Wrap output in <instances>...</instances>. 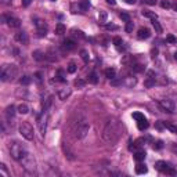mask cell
<instances>
[{
  "label": "cell",
  "instance_id": "obj_1",
  "mask_svg": "<svg viewBox=\"0 0 177 177\" xmlns=\"http://www.w3.org/2000/svg\"><path fill=\"white\" fill-rule=\"evenodd\" d=\"M122 134V125L118 119H109L103 130V138L108 144H115Z\"/></svg>",
  "mask_w": 177,
  "mask_h": 177
},
{
  "label": "cell",
  "instance_id": "obj_2",
  "mask_svg": "<svg viewBox=\"0 0 177 177\" xmlns=\"http://www.w3.org/2000/svg\"><path fill=\"white\" fill-rule=\"evenodd\" d=\"M10 155L13 156L15 161H20V162H21L22 159L28 155V151H26V148L22 145V144L14 141L10 145Z\"/></svg>",
  "mask_w": 177,
  "mask_h": 177
},
{
  "label": "cell",
  "instance_id": "obj_3",
  "mask_svg": "<svg viewBox=\"0 0 177 177\" xmlns=\"http://www.w3.org/2000/svg\"><path fill=\"white\" fill-rule=\"evenodd\" d=\"M89 130H90V125L86 120H80V122H78L76 125L73 126V130H72L73 137L78 138V140H82V138H84L87 136Z\"/></svg>",
  "mask_w": 177,
  "mask_h": 177
},
{
  "label": "cell",
  "instance_id": "obj_4",
  "mask_svg": "<svg viewBox=\"0 0 177 177\" xmlns=\"http://www.w3.org/2000/svg\"><path fill=\"white\" fill-rule=\"evenodd\" d=\"M17 75H18L17 66H14V65H6V66H3V69H1L0 79H1V82H10V80H14V78H15Z\"/></svg>",
  "mask_w": 177,
  "mask_h": 177
},
{
  "label": "cell",
  "instance_id": "obj_5",
  "mask_svg": "<svg viewBox=\"0 0 177 177\" xmlns=\"http://www.w3.org/2000/svg\"><path fill=\"white\" fill-rule=\"evenodd\" d=\"M47 120H49V111L43 108L42 114L38 116V127H39V132H40L42 137H44L46 130H47Z\"/></svg>",
  "mask_w": 177,
  "mask_h": 177
},
{
  "label": "cell",
  "instance_id": "obj_6",
  "mask_svg": "<svg viewBox=\"0 0 177 177\" xmlns=\"http://www.w3.org/2000/svg\"><path fill=\"white\" fill-rule=\"evenodd\" d=\"M20 134L25 138V140H33V127H32L28 122H22L20 125Z\"/></svg>",
  "mask_w": 177,
  "mask_h": 177
},
{
  "label": "cell",
  "instance_id": "obj_7",
  "mask_svg": "<svg viewBox=\"0 0 177 177\" xmlns=\"http://www.w3.org/2000/svg\"><path fill=\"white\" fill-rule=\"evenodd\" d=\"M21 163H22V166H24V169H25L28 173H31V174L36 173V163H35V159H33L29 154L22 159Z\"/></svg>",
  "mask_w": 177,
  "mask_h": 177
},
{
  "label": "cell",
  "instance_id": "obj_8",
  "mask_svg": "<svg viewBox=\"0 0 177 177\" xmlns=\"http://www.w3.org/2000/svg\"><path fill=\"white\" fill-rule=\"evenodd\" d=\"M155 167L159 170V172L166 173V174H170V176H174V174H176V170H174L173 167L169 166L165 161H158V162L155 163Z\"/></svg>",
  "mask_w": 177,
  "mask_h": 177
},
{
  "label": "cell",
  "instance_id": "obj_9",
  "mask_svg": "<svg viewBox=\"0 0 177 177\" xmlns=\"http://www.w3.org/2000/svg\"><path fill=\"white\" fill-rule=\"evenodd\" d=\"M159 105H161V108L165 111V112H174V109H176V105L174 103L170 100V98H163V100H161L159 101Z\"/></svg>",
  "mask_w": 177,
  "mask_h": 177
},
{
  "label": "cell",
  "instance_id": "obj_10",
  "mask_svg": "<svg viewBox=\"0 0 177 177\" xmlns=\"http://www.w3.org/2000/svg\"><path fill=\"white\" fill-rule=\"evenodd\" d=\"M35 25H36V28H38L39 36H46V33H47V24L43 21V20H36Z\"/></svg>",
  "mask_w": 177,
  "mask_h": 177
},
{
  "label": "cell",
  "instance_id": "obj_11",
  "mask_svg": "<svg viewBox=\"0 0 177 177\" xmlns=\"http://www.w3.org/2000/svg\"><path fill=\"white\" fill-rule=\"evenodd\" d=\"M63 49L66 50V51H72L76 49V43L73 42L72 39H65L63 42Z\"/></svg>",
  "mask_w": 177,
  "mask_h": 177
},
{
  "label": "cell",
  "instance_id": "obj_12",
  "mask_svg": "<svg viewBox=\"0 0 177 177\" xmlns=\"http://www.w3.org/2000/svg\"><path fill=\"white\" fill-rule=\"evenodd\" d=\"M151 36V32L148 28H140L138 32H137V38L140 39V40H144V39H148Z\"/></svg>",
  "mask_w": 177,
  "mask_h": 177
},
{
  "label": "cell",
  "instance_id": "obj_13",
  "mask_svg": "<svg viewBox=\"0 0 177 177\" xmlns=\"http://www.w3.org/2000/svg\"><path fill=\"white\" fill-rule=\"evenodd\" d=\"M71 94H72V90L66 87V89H61V90H58L57 95H58V98H60V100L65 101V100H66V98H68V97H69Z\"/></svg>",
  "mask_w": 177,
  "mask_h": 177
},
{
  "label": "cell",
  "instance_id": "obj_14",
  "mask_svg": "<svg viewBox=\"0 0 177 177\" xmlns=\"http://www.w3.org/2000/svg\"><path fill=\"white\" fill-rule=\"evenodd\" d=\"M14 116H15V107L14 105H9L6 108V118H7V120L10 123H11V120L14 119Z\"/></svg>",
  "mask_w": 177,
  "mask_h": 177
},
{
  "label": "cell",
  "instance_id": "obj_15",
  "mask_svg": "<svg viewBox=\"0 0 177 177\" xmlns=\"http://www.w3.org/2000/svg\"><path fill=\"white\" fill-rule=\"evenodd\" d=\"M15 40H17V42H20V43H22V44H28V42H29L28 35H26L25 32H18V33L15 35Z\"/></svg>",
  "mask_w": 177,
  "mask_h": 177
},
{
  "label": "cell",
  "instance_id": "obj_16",
  "mask_svg": "<svg viewBox=\"0 0 177 177\" xmlns=\"http://www.w3.org/2000/svg\"><path fill=\"white\" fill-rule=\"evenodd\" d=\"M7 24L10 25L11 28H20V26H21V21H20L18 18H14V17H9Z\"/></svg>",
  "mask_w": 177,
  "mask_h": 177
},
{
  "label": "cell",
  "instance_id": "obj_17",
  "mask_svg": "<svg viewBox=\"0 0 177 177\" xmlns=\"http://www.w3.org/2000/svg\"><path fill=\"white\" fill-rule=\"evenodd\" d=\"M148 75H149V78H148L145 82H144V84H145V87H152V86L155 84V78H154V72H148Z\"/></svg>",
  "mask_w": 177,
  "mask_h": 177
},
{
  "label": "cell",
  "instance_id": "obj_18",
  "mask_svg": "<svg viewBox=\"0 0 177 177\" xmlns=\"http://www.w3.org/2000/svg\"><path fill=\"white\" fill-rule=\"evenodd\" d=\"M148 172V169H147L145 165H143V163H138L137 166H136V173L137 174H144Z\"/></svg>",
  "mask_w": 177,
  "mask_h": 177
},
{
  "label": "cell",
  "instance_id": "obj_19",
  "mask_svg": "<svg viewBox=\"0 0 177 177\" xmlns=\"http://www.w3.org/2000/svg\"><path fill=\"white\" fill-rule=\"evenodd\" d=\"M145 151H137L134 154V159L137 161V162H141V161H144L145 159Z\"/></svg>",
  "mask_w": 177,
  "mask_h": 177
},
{
  "label": "cell",
  "instance_id": "obj_20",
  "mask_svg": "<svg viewBox=\"0 0 177 177\" xmlns=\"http://www.w3.org/2000/svg\"><path fill=\"white\" fill-rule=\"evenodd\" d=\"M143 17H147V18H151V20H156V14L154 11H149V10H143L141 11Z\"/></svg>",
  "mask_w": 177,
  "mask_h": 177
},
{
  "label": "cell",
  "instance_id": "obj_21",
  "mask_svg": "<svg viewBox=\"0 0 177 177\" xmlns=\"http://www.w3.org/2000/svg\"><path fill=\"white\" fill-rule=\"evenodd\" d=\"M148 126H149V123H148V120H147V119H143V120L137 122V127H138L140 130H147V129H148Z\"/></svg>",
  "mask_w": 177,
  "mask_h": 177
},
{
  "label": "cell",
  "instance_id": "obj_22",
  "mask_svg": "<svg viewBox=\"0 0 177 177\" xmlns=\"http://www.w3.org/2000/svg\"><path fill=\"white\" fill-rule=\"evenodd\" d=\"M89 7H90V1H89V0H82V1L79 3V9L83 11V13L89 10Z\"/></svg>",
  "mask_w": 177,
  "mask_h": 177
},
{
  "label": "cell",
  "instance_id": "obj_23",
  "mask_svg": "<svg viewBox=\"0 0 177 177\" xmlns=\"http://www.w3.org/2000/svg\"><path fill=\"white\" fill-rule=\"evenodd\" d=\"M115 75H116V71H115V68H108V69H105V76L111 80V79H114Z\"/></svg>",
  "mask_w": 177,
  "mask_h": 177
},
{
  "label": "cell",
  "instance_id": "obj_24",
  "mask_svg": "<svg viewBox=\"0 0 177 177\" xmlns=\"http://www.w3.org/2000/svg\"><path fill=\"white\" fill-rule=\"evenodd\" d=\"M17 109H18V112L22 114V115H25V114H28V112H29V107H28L26 104H20Z\"/></svg>",
  "mask_w": 177,
  "mask_h": 177
},
{
  "label": "cell",
  "instance_id": "obj_25",
  "mask_svg": "<svg viewBox=\"0 0 177 177\" xmlns=\"http://www.w3.org/2000/svg\"><path fill=\"white\" fill-rule=\"evenodd\" d=\"M33 57H35V60H38V61H42V60H44V58H47V55H46L44 53L39 51V50L33 53Z\"/></svg>",
  "mask_w": 177,
  "mask_h": 177
},
{
  "label": "cell",
  "instance_id": "obj_26",
  "mask_svg": "<svg viewBox=\"0 0 177 177\" xmlns=\"http://www.w3.org/2000/svg\"><path fill=\"white\" fill-rule=\"evenodd\" d=\"M63 148H64V152H65V156H66L68 159H71V161H73V159H75V156H73V152L71 151V149H68V147H65V143H64Z\"/></svg>",
  "mask_w": 177,
  "mask_h": 177
},
{
  "label": "cell",
  "instance_id": "obj_27",
  "mask_svg": "<svg viewBox=\"0 0 177 177\" xmlns=\"http://www.w3.org/2000/svg\"><path fill=\"white\" fill-rule=\"evenodd\" d=\"M55 33L57 35H64L65 33V25L64 24H57V26H55Z\"/></svg>",
  "mask_w": 177,
  "mask_h": 177
},
{
  "label": "cell",
  "instance_id": "obj_28",
  "mask_svg": "<svg viewBox=\"0 0 177 177\" xmlns=\"http://www.w3.org/2000/svg\"><path fill=\"white\" fill-rule=\"evenodd\" d=\"M89 82H90V83H93V84L98 83V76H97V73L91 72L90 75H89Z\"/></svg>",
  "mask_w": 177,
  "mask_h": 177
},
{
  "label": "cell",
  "instance_id": "obj_29",
  "mask_svg": "<svg viewBox=\"0 0 177 177\" xmlns=\"http://www.w3.org/2000/svg\"><path fill=\"white\" fill-rule=\"evenodd\" d=\"M152 26H154V29L156 31V33H162V26H161V24L156 21V20H152Z\"/></svg>",
  "mask_w": 177,
  "mask_h": 177
},
{
  "label": "cell",
  "instance_id": "obj_30",
  "mask_svg": "<svg viewBox=\"0 0 177 177\" xmlns=\"http://www.w3.org/2000/svg\"><path fill=\"white\" fill-rule=\"evenodd\" d=\"M163 125H165V127H166L167 130H170L172 133H174V134H177V126L172 125V123H166V122H163Z\"/></svg>",
  "mask_w": 177,
  "mask_h": 177
},
{
  "label": "cell",
  "instance_id": "obj_31",
  "mask_svg": "<svg viewBox=\"0 0 177 177\" xmlns=\"http://www.w3.org/2000/svg\"><path fill=\"white\" fill-rule=\"evenodd\" d=\"M107 18H108V14H107L105 11H100V14H98V21L101 22V24H104V22H107Z\"/></svg>",
  "mask_w": 177,
  "mask_h": 177
},
{
  "label": "cell",
  "instance_id": "obj_32",
  "mask_svg": "<svg viewBox=\"0 0 177 177\" xmlns=\"http://www.w3.org/2000/svg\"><path fill=\"white\" fill-rule=\"evenodd\" d=\"M73 84H75V87H79V89H82V87H84V86H86V82H84L83 79H75Z\"/></svg>",
  "mask_w": 177,
  "mask_h": 177
},
{
  "label": "cell",
  "instance_id": "obj_33",
  "mask_svg": "<svg viewBox=\"0 0 177 177\" xmlns=\"http://www.w3.org/2000/svg\"><path fill=\"white\" fill-rule=\"evenodd\" d=\"M133 118H134L137 122H140V120H143V119H147L145 116H144V114H141V112H134V114L132 115Z\"/></svg>",
  "mask_w": 177,
  "mask_h": 177
},
{
  "label": "cell",
  "instance_id": "obj_34",
  "mask_svg": "<svg viewBox=\"0 0 177 177\" xmlns=\"http://www.w3.org/2000/svg\"><path fill=\"white\" fill-rule=\"evenodd\" d=\"M166 42L170 43V44H176V43H177V38H176V36H173V35H167V36H166Z\"/></svg>",
  "mask_w": 177,
  "mask_h": 177
},
{
  "label": "cell",
  "instance_id": "obj_35",
  "mask_svg": "<svg viewBox=\"0 0 177 177\" xmlns=\"http://www.w3.org/2000/svg\"><path fill=\"white\" fill-rule=\"evenodd\" d=\"M80 57H82V60L84 63H89V53L86 50H80Z\"/></svg>",
  "mask_w": 177,
  "mask_h": 177
},
{
  "label": "cell",
  "instance_id": "obj_36",
  "mask_svg": "<svg viewBox=\"0 0 177 177\" xmlns=\"http://www.w3.org/2000/svg\"><path fill=\"white\" fill-rule=\"evenodd\" d=\"M76 69H78V66H76V64L75 63H71L68 65V72L69 73H75L76 72Z\"/></svg>",
  "mask_w": 177,
  "mask_h": 177
},
{
  "label": "cell",
  "instance_id": "obj_37",
  "mask_svg": "<svg viewBox=\"0 0 177 177\" xmlns=\"http://www.w3.org/2000/svg\"><path fill=\"white\" fill-rule=\"evenodd\" d=\"M20 83H21V84H29V83H31V78H29V76H26V75H25V76H22L21 79H20Z\"/></svg>",
  "mask_w": 177,
  "mask_h": 177
},
{
  "label": "cell",
  "instance_id": "obj_38",
  "mask_svg": "<svg viewBox=\"0 0 177 177\" xmlns=\"http://www.w3.org/2000/svg\"><path fill=\"white\" fill-rule=\"evenodd\" d=\"M133 28H134V24L132 21H129V22H126V32H133Z\"/></svg>",
  "mask_w": 177,
  "mask_h": 177
},
{
  "label": "cell",
  "instance_id": "obj_39",
  "mask_svg": "<svg viewBox=\"0 0 177 177\" xmlns=\"http://www.w3.org/2000/svg\"><path fill=\"white\" fill-rule=\"evenodd\" d=\"M114 44L116 46V47H120V46L123 44V40H122L120 38H118V36H116V38H114Z\"/></svg>",
  "mask_w": 177,
  "mask_h": 177
},
{
  "label": "cell",
  "instance_id": "obj_40",
  "mask_svg": "<svg viewBox=\"0 0 177 177\" xmlns=\"http://www.w3.org/2000/svg\"><path fill=\"white\" fill-rule=\"evenodd\" d=\"M137 83V80H136V78H129V79H127V87H133V86H134V84Z\"/></svg>",
  "mask_w": 177,
  "mask_h": 177
},
{
  "label": "cell",
  "instance_id": "obj_41",
  "mask_svg": "<svg viewBox=\"0 0 177 177\" xmlns=\"http://www.w3.org/2000/svg\"><path fill=\"white\" fill-rule=\"evenodd\" d=\"M119 17H120L123 21H126V22L130 21V15H129L127 13H120V14H119Z\"/></svg>",
  "mask_w": 177,
  "mask_h": 177
},
{
  "label": "cell",
  "instance_id": "obj_42",
  "mask_svg": "<svg viewBox=\"0 0 177 177\" xmlns=\"http://www.w3.org/2000/svg\"><path fill=\"white\" fill-rule=\"evenodd\" d=\"M161 7H162V9H170V7H172V4H170L167 0H163V1L161 3Z\"/></svg>",
  "mask_w": 177,
  "mask_h": 177
},
{
  "label": "cell",
  "instance_id": "obj_43",
  "mask_svg": "<svg viewBox=\"0 0 177 177\" xmlns=\"http://www.w3.org/2000/svg\"><path fill=\"white\" fill-rule=\"evenodd\" d=\"M162 147H163V143H162V141H156V143H154L152 148H154V149H161Z\"/></svg>",
  "mask_w": 177,
  "mask_h": 177
},
{
  "label": "cell",
  "instance_id": "obj_44",
  "mask_svg": "<svg viewBox=\"0 0 177 177\" xmlns=\"http://www.w3.org/2000/svg\"><path fill=\"white\" fill-rule=\"evenodd\" d=\"M111 84L112 86H119V84H122V79H111Z\"/></svg>",
  "mask_w": 177,
  "mask_h": 177
},
{
  "label": "cell",
  "instance_id": "obj_45",
  "mask_svg": "<svg viewBox=\"0 0 177 177\" xmlns=\"http://www.w3.org/2000/svg\"><path fill=\"white\" fill-rule=\"evenodd\" d=\"M105 28H107L108 31H116V29H118V26H116V25H112V24H107Z\"/></svg>",
  "mask_w": 177,
  "mask_h": 177
},
{
  "label": "cell",
  "instance_id": "obj_46",
  "mask_svg": "<svg viewBox=\"0 0 177 177\" xmlns=\"http://www.w3.org/2000/svg\"><path fill=\"white\" fill-rule=\"evenodd\" d=\"M143 69H144V68H143L141 65H134V66H133V71H134V72H141Z\"/></svg>",
  "mask_w": 177,
  "mask_h": 177
},
{
  "label": "cell",
  "instance_id": "obj_47",
  "mask_svg": "<svg viewBox=\"0 0 177 177\" xmlns=\"http://www.w3.org/2000/svg\"><path fill=\"white\" fill-rule=\"evenodd\" d=\"M73 35H75V36H78V38H82V39L84 38L83 32H80V31H73Z\"/></svg>",
  "mask_w": 177,
  "mask_h": 177
},
{
  "label": "cell",
  "instance_id": "obj_48",
  "mask_svg": "<svg viewBox=\"0 0 177 177\" xmlns=\"http://www.w3.org/2000/svg\"><path fill=\"white\" fill-rule=\"evenodd\" d=\"M155 126H156V129H158V130H161V129H163V127H165V125H163L161 120H159V122H156Z\"/></svg>",
  "mask_w": 177,
  "mask_h": 177
},
{
  "label": "cell",
  "instance_id": "obj_49",
  "mask_svg": "<svg viewBox=\"0 0 177 177\" xmlns=\"http://www.w3.org/2000/svg\"><path fill=\"white\" fill-rule=\"evenodd\" d=\"M0 169H1V172L4 173V176H7V174H9V173H7V169H6V165H3V163H1V165H0Z\"/></svg>",
  "mask_w": 177,
  "mask_h": 177
},
{
  "label": "cell",
  "instance_id": "obj_50",
  "mask_svg": "<svg viewBox=\"0 0 177 177\" xmlns=\"http://www.w3.org/2000/svg\"><path fill=\"white\" fill-rule=\"evenodd\" d=\"M144 3L149 4V6H154V4H156V0H144Z\"/></svg>",
  "mask_w": 177,
  "mask_h": 177
},
{
  "label": "cell",
  "instance_id": "obj_51",
  "mask_svg": "<svg viewBox=\"0 0 177 177\" xmlns=\"http://www.w3.org/2000/svg\"><path fill=\"white\" fill-rule=\"evenodd\" d=\"M32 0H22V6H25V7H28L29 4H31Z\"/></svg>",
  "mask_w": 177,
  "mask_h": 177
},
{
  "label": "cell",
  "instance_id": "obj_52",
  "mask_svg": "<svg viewBox=\"0 0 177 177\" xmlns=\"http://www.w3.org/2000/svg\"><path fill=\"white\" fill-rule=\"evenodd\" d=\"M151 54H152V57L155 58L156 54H158V50H156V49H152V50H151Z\"/></svg>",
  "mask_w": 177,
  "mask_h": 177
},
{
  "label": "cell",
  "instance_id": "obj_53",
  "mask_svg": "<svg viewBox=\"0 0 177 177\" xmlns=\"http://www.w3.org/2000/svg\"><path fill=\"white\" fill-rule=\"evenodd\" d=\"M107 3H108V4H112V6H114L115 3H116V0H107Z\"/></svg>",
  "mask_w": 177,
  "mask_h": 177
},
{
  "label": "cell",
  "instance_id": "obj_54",
  "mask_svg": "<svg viewBox=\"0 0 177 177\" xmlns=\"http://www.w3.org/2000/svg\"><path fill=\"white\" fill-rule=\"evenodd\" d=\"M126 3H129V4H134L136 0H126Z\"/></svg>",
  "mask_w": 177,
  "mask_h": 177
},
{
  "label": "cell",
  "instance_id": "obj_55",
  "mask_svg": "<svg viewBox=\"0 0 177 177\" xmlns=\"http://www.w3.org/2000/svg\"><path fill=\"white\" fill-rule=\"evenodd\" d=\"M11 1H13V0H3L4 4H11Z\"/></svg>",
  "mask_w": 177,
  "mask_h": 177
},
{
  "label": "cell",
  "instance_id": "obj_56",
  "mask_svg": "<svg viewBox=\"0 0 177 177\" xmlns=\"http://www.w3.org/2000/svg\"><path fill=\"white\" fill-rule=\"evenodd\" d=\"M174 58H176V60H177V51L174 53Z\"/></svg>",
  "mask_w": 177,
  "mask_h": 177
},
{
  "label": "cell",
  "instance_id": "obj_57",
  "mask_svg": "<svg viewBox=\"0 0 177 177\" xmlns=\"http://www.w3.org/2000/svg\"><path fill=\"white\" fill-rule=\"evenodd\" d=\"M173 7H174V9H176V10H177V4H173Z\"/></svg>",
  "mask_w": 177,
  "mask_h": 177
}]
</instances>
